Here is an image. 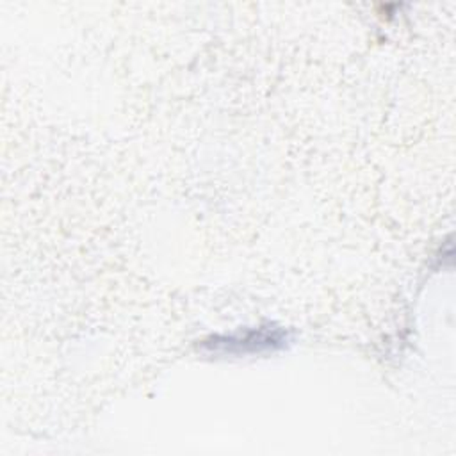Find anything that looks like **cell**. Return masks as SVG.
Segmentation results:
<instances>
[{
    "label": "cell",
    "mask_w": 456,
    "mask_h": 456,
    "mask_svg": "<svg viewBox=\"0 0 456 456\" xmlns=\"http://www.w3.org/2000/svg\"><path fill=\"white\" fill-rule=\"evenodd\" d=\"M287 340L289 335L280 328H258L228 337H212L203 342V347L210 353L221 354H248L280 349L287 344Z\"/></svg>",
    "instance_id": "1"
}]
</instances>
